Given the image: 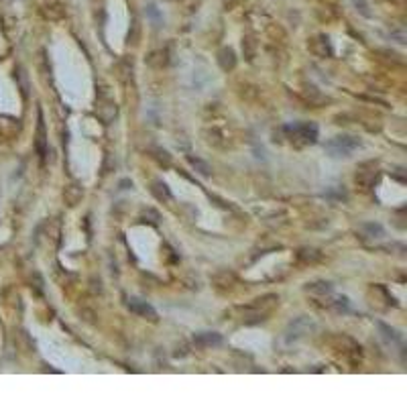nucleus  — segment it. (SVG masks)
Here are the masks:
<instances>
[{
  "instance_id": "nucleus-20",
  "label": "nucleus",
  "mask_w": 407,
  "mask_h": 407,
  "mask_svg": "<svg viewBox=\"0 0 407 407\" xmlns=\"http://www.w3.org/2000/svg\"><path fill=\"white\" fill-rule=\"evenodd\" d=\"M147 12H149V17H151V19H155L157 23H161V15H159V10H157V8L153 6V4H151V6H149V8H147Z\"/></svg>"
},
{
  "instance_id": "nucleus-1",
  "label": "nucleus",
  "mask_w": 407,
  "mask_h": 407,
  "mask_svg": "<svg viewBox=\"0 0 407 407\" xmlns=\"http://www.w3.org/2000/svg\"><path fill=\"white\" fill-rule=\"evenodd\" d=\"M358 147H360V141L356 137H350V134H338V137L326 143V149H328V153L332 157H350Z\"/></svg>"
},
{
  "instance_id": "nucleus-18",
  "label": "nucleus",
  "mask_w": 407,
  "mask_h": 407,
  "mask_svg": "<svg viewBox=\"0 0 407 407\" xmlns=\"http://www.w3.org/2000/svg\"><path fill=\"white\" fill-rule=\"evenodd\" d=\"M355 6H356V10L360 12L362 17H371V10H369V4H366V0H355Z\"/></svg>"
},
{
  "instance_id": "nucleus-6",
  "label": "nucleus",
  "mask_w": 407,
  "mask_h": 407,
  "mask_svg": "<svg viewBox=\"0 0 407 407\" xmlns=\"http://www.w3.org/2000/svg\"><path fill=\"white\" fill-rule=\"evenodd\" d=\"M194 344L198 348H212L222 344V336L218 332H198L194 336Z\"/></svg>"
},
{
  "instance_id": "nucleus-2",
  "label": "nucleus",
  "mask_w": 407,
  "mask_h": 407,
  "mask_svg": "<svg viewBox=\"0 0 407 407\" xmlns=\"http://www.w3.org/2000/svg\"><path fill=\"white\" fill-rule=\"evenodd\" d=\"M283 130L289 134L287 139L295 141L297 145H311L318 141V127L314 122H302V125H295V127H285Z\"/></svg>"
},
{
  "instance_id": "nucleus-15",
  "label": "nucleus",
  "mask_w": 407,
  "mask_h": 407,
  "mask_svg": "<svg viewBox=\"0 0 407 407\" xmlns=\"http://www.w3.org/2000/svg\"><path fill=\"white\" fill-rule=\"evenodd\" d=\"M151 157L159 163V165H165V167L171 165V155L165 151V149H161V147H153L151 149Z\"/></svg>"
},
{
  "instance_id": "nucleus-14",
  "label": "nucleus",
  "mask_w": 407,
  "mask_h": 407,
  "mask_svg": "<svg viewBox=\"0 0 407 407\" xmlns=\"http://www.w3.org/2000/svg\"><path fill=\"white\" fill-rule=\"evenodd\" d=\"M242 53H244V57H247L249 61H253L254 59V53H256V41L251 37V35H247L242 39Z\"/></svg>"
},
{
  "instance_id": "nucleus-4",
  "label": "nucleus",
  "mask_w": 407,
  "mask_h": 407,
  "mask_svg": "<svg viewBox=\"0 0 407 407\" xmlns=\"http://www.w3.org/2000/svg\"><path fill=\"white\" fill-rule=\"evenodd\" d=\"M307 47H309V51L314 53V55H318V57H330L332 55V47H330V43H328V37H324V35H318V37H314L307 43Z\"/></svg>"
},
{
  "instance_id": "nucleus-3",
  "label": "nucleus",
  "mask_w": 407,
  "mask_h": 407,
  "mask_svg": "<svg viewBox=\"0 0 407 407\" xmlns=\"http://www.w3.org/2000/svg\"><path fill=\"white\" fill-rule=\"evenodd\" d=\"M127 307L132 311V314H137L139 318H145L149 322H157L159 320L155 307L151 304H147L145 300H139V297H130L128 304H127Z\"/></svg>"
},
{
  "instance_id": "nucleus-16",
  "label": "nucleus",
  "mask_w": 407,
  "mask_h": 407,
  "mask_svg": "<svg viewBox=\"0 0 407 407\" xmlns=\"http://www.w3.org/2000/svg\"><path fill=\"white\" fill-rule=\"evenodd\" d=\"M377 326L385 332L383 336H385V340H387V342H399V340H401V336L397 334V330H395V328H389V326H387V324H383V322H377Z\"/></svg>"
},
{
  "instance_id": "nucleus-19",
  "label": "nucleus",
  "mask_w": 407,
  "mask_h": 407,
  "mask_svg": "<svg viewBox=\"0 0 407 407\" xmlns=\"http://www.w3.org/2000/svg\"><path fill=\"white\" fill-rule=\"evenodd\" d=\"M139 39H141V35H139V25H137V23H132V31H128V43L137 45V43H139Z\"/></svg>"
},
{
  "instance_id": "nucleus-12",
  "label": "nucleus",
  "mask_w": 407,
  "mask_h": 407,
  "mask_svg": "<svg viewBox=\"0 0 407 407\" xmlns=\"http://www.w3.org/2000/svg\"><path fill=\"white\" fill-rule=\"evenodd\" d=\"M305 291H307V293H314V295H330V293H332V283H328V281H314V283H307V285H305Z\"/></svg>"
},
{
  "instance_id": "nucleus-11",
  "label": "nucleus",
  "mask_w": 407,
  "mask_h": 407,
  "mask_svg": "<svg viewBox=\"0 0 407 407\" xmlns=\"http://www.w3.org/2000/svg\"><path fill=\"white\" fill-rule=\"evenodd\" d=\"M355 181L358 183V185H362V187H371L375 181H377V169L373 167V169H358L356 171V175H355Z\"/></svg>"
},
{
  "instance_id": "nucleus-5",
  "label": "nucleus",
  "mask_w": 407,
  "mask_h": 407,
  "mask_svg": "<svg viewBox=\"0 0 407 407\" xmlns=\"http://www.w3.org/2000/svg\"><path fill=\"white\" fill-rule=\"evenodd\" d=\"M216 61H218L222 72H232L236 67V53L232 47H222L216 55Z\"/></svg>"
},
{
  "instance_id": "nucleus-17",
  "label": "nucleus",
  "mask_w": 407,
  "mask_h": 407,
  "mask_svg": "<svg viewBox=\"0 0 407 407\" xmlns=\"http://www.w3.org/2000/svg\"><path fill=\"white\" fill-rule=\"evenodd\" d=\"M189 163H192V167H194L200 175H210V173H212V167L208 165L206 161H202V159H198V157H189Z\"/></svg>"
},
{
  "instance_id": "nucleus-13",
  "label": "nucleus",
  "mask_w": 407,
  "mask_h": 407,
  "mask_svg": "<svg viewBox=\"0 0 407 407\" xmlns=\"http://www.w3.org/2000/svg\"><path fill=\"white\" fill-rule=\"evenodd\" d=\"M360 232L364 236H369V238H379V236H383L385 234V230L381 224H375V222H364L360 224Z\"/></svg>"
},
{
  "instance_id": "nucleus-10",
  "label": "nucleus",
  "mask_w": 407,
  "mask_h": 407,
  "mask_svg": "<svg viewBox=\"0 0 407 407\" xmlns=\"http://www.w3.org/2000/svg\"><path fill=\"white\" fill-rule=\"evenodd\" d=\"M147 63L155 67V70H163L167 63H169V57H167V51H163V49H157V51H151L147 55Z\"/></svg>"
},
{
  "instance_id": "nucleus-9",
  "label": "nucleus",
  "mask_w": 407,
  "mask_h": 407,
  "mask_svg": "<svg viewBox=\"0 0 407 407\" xmlns=\"http://www.w3.org/2000/svg\"><path fill=\"white\" fill-rule=\"evenodd\" d=\"M37 151L41 155V161H45V155H47V137H45V125H43V116L39 114V127H37Z\"/></svg>"
},
{
  "instance_id": "nucleus-7",
  "label": "nucleus",
  "mask_w": 407,
  "mask_h": 407,
  "mask_svg": "<svg viewBox=\"0 0 407 407\" xmlns=\"http://www.w3.org/2000/svg\"><path fill=\"white\" fill-rule=\"evenodd\" d=\"M63 200H65V204H67L70 208H76L77 204L84 200V187H81L77 181L70 183V185L63 189Z\"/></svg>"
},
{
  "instance_id": "nucleus-8",
  "label": "nucleus",
  "mask_w": 407,
  "mask_h": 407,
  "mask_svg": "<svg viewBox=\"0 0 407 407\" xmlns=\"http://www.w3.org/2000/svg\"><path fill=\"white\" fill-rule=\"evenodd\" d=\"M151 194H153V198L157 200V202H163V204H169L171 200H173V196H171V189H169V185L165 183V181H153L151 183Z\"/></svg>"
}]
</instances>
